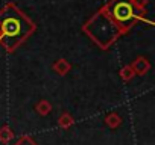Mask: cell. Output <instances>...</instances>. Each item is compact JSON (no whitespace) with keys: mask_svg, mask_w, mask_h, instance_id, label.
Listing matches in <instances>:
<instances>
[{"mask_svg":"<svg viewBox=\"0 0 155 145\" xmlns=\"http://www.w3.org/2000/svg\"><path fill=\"white\" fill-rule=\"evenodd\" d=\"M35 29V23L14 3H6L0 11V45L8 53L15 51Z\"/></svg>","mask_w":155,"mask_h":145,"instance_id":"1","label":"cell"},{"mask_svg":"<svg viewBox=\"0 0 155 145\" xmlns=\"http://www.w3.org/2000/svg\"><path fill=\"white\" fill-rule=\"evenodd\" d=\"M82 30L90 36L93 42H96L102 50H107L120 35L122 30L117 23L110 17L105 6L101 8L82 27Z\"/></svg>","mask_w":155,"mask_h":145,"instance_id":"2","label":"cell"},{"mask_svg":"<svg viewBox=\"0 0 155 145\" xmlns=\"http://www.w3.org/2000/svg\"><path fill=\"white\" fill-rule=\"evenodd\" d=\"M105 9L120 27L122 35L128 33L138 20H144L146 14V9L135 8L131 0H111L105 5Z\"/></svg>","mask_w":155,"mask_h":145,"instance_id":"3","label":"cell"},{"mask_svg":"<svg viewBox=\"0 0 155 145\" xmlns=\"http://www.w3.org/2000/svg\"><path fill=\"white\" fill-rule=\"evenodd\" d=\"M129 65L134 69V74L135 76H144V74H147V72L150 71V62L146 57H143V56L135 57L134 62L129 63Z\"/></svg>","mask_w":155,"mask_h":145,"instance_id":"4","label":"cell"},{"mask_svg":"<svg viewBox=\"0 0 155 145\" xmlns=\"http://www.w3.org/2000/svg\"><path fill=\"white\" fill-rule=\"evenodd\" d=\"M52 69L56 72L58 76H65L67 72L71 69V63H70L67 59H64V57H59V59H56V60L53 62V65H52Z\"/></svg>","mask_w":155,"mask_h":145,"instance_id":"5","label":"cell"},{"mask_svg":"<svg viewBox=\"0 0 155 145\" xmlns=\"http://www.w3.org/2000/svg\"><path fill=\"white\" fill-rule=\"evenodd\" d=\"M105 124H107L110 128L116 130V128H119V127L122 125V116H120L119 113H116V112H111V113H108V115L105 116Z\"/></svg>","mask_w":155,"mask_h":145,"instance_id":"6","label":"cell"},{"mask_svg":"<svg viewBox=\"0 0 155 145\" xmlns=\"http://www.w3.org/2000/svg\"><path fill=\"white\" fill-rule=\"evenodd\" d=\"M14 130L8 125V124H5L3 127H0V142L2 143H9L12 139H14Z\"/></svg>","mask_w":155,"mask_h":145,"instance_id":"7","label":"cell"},{"mask_svg":"<svg viewBox=\"0 0 155 145\" xmlns=\"http://www.w3.org/2000/svg\"><path fill=\"white\" fill-rule=\"evenodd\" d=\"M35 110H37L38 115L46 116V115H49V113L52 112V103L43 98V100H40V101L35 104Z\"/></svg>","mask_w":155,"mask_h":145,"instance_id":"8","label":"cell"},{"mask_svg":"<svg viewBox=\"0 0 155 145\" xmlns=\"http://www.w3.org/2000/svg\"><path fill=\"white\" fill-rule=\"evenodd\" d=\"M73 124H74V119H73V116H71L68 112H62L61 116L58 118V125H59L61 128H64V130L70 128Z\"/></svg>","mask_w":155,"mask_h":145,"instance_id":"9","label":"cell"},{"mask_svg":"<svg viewBox=\"0 0 155 145\" xmlns=\"http://www.w3.org/2000/svg\"><path fill=\"white\" fill-rule=\"evenodd\" d=\"M119 74H120V77H122V80L123 82H129V80H132L134 79V69L131 68V65L128 63V65H123L122 68H120V72H119Z\"/></svg>","mask_w":155,"mask_h":145,"instance_id":"10","label":"cell"},{"mask_svg":"<svg viewBox=\"0 0 155 145\" xmlns=\"http://www.w3.org/2000/svg\"><path fill=\"white\" fill-rule=\"evenodd\" d=\"M14 145H38V143H37V140H35L34 137H31L29 134H23Z\"/></svg>","mask_w":155,"mask_h":145,"instance_id":"11","label":"cell"},{"mask_svg":"<svg viewBox=\"0 0 155 145\" xmlns=\"http://www.w3.org/2000/svg\"><path fill=\"white\" fill-rule=\"evenodd\" d=\"M131 2L138 9H146V6H147V0H131Z\"/></svg>","mask_w":155,"mask_h":145,"instance_id":"12","label":"cell"}]
</instances>
